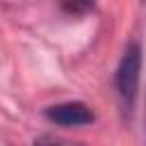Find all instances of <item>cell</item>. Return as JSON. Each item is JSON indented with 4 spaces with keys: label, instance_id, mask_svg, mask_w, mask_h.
<instances>
[{
    "label": "cell",
    "instance_id": "1",
    "mask_svg": "<svg viewBox=\"0 0 146 146\" xmlns=\"http://www.w3.org/2000/svg\"><path fill=\"white\" fill-rule=\"evenodd\" d=\"M139 73H141V48L137 43H130L116 68V87L128 107H132L135 103L137 87H139Z\"/></svg>",
    "mask_w": 146,
    "mask_h": 146
},
{
    "label": "cell",
    "instance_id": "2",
    "mask_svg": "<svg viewBox=\"0 0 146 146\" xmlns=\"http://www.w3.org/2000/svg\"><path fill=\"white\" fill-rule=\"evenodd\" d=\"M46 119L59 125H87L94 121V114L84 103H62V105L48 107Z\"/></svg>",
    "mask_w": 146,
    "mask_h": 146
}]
</instances>
